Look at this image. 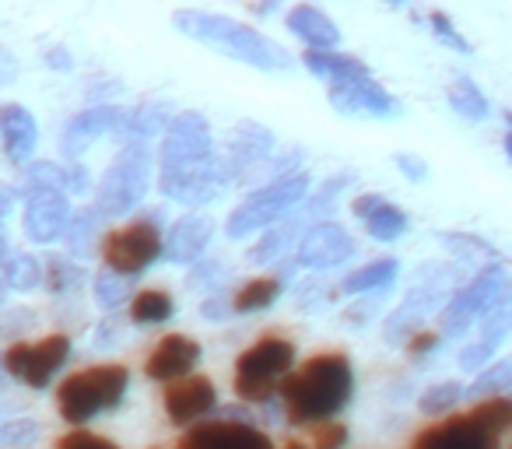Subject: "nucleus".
<instances>
[{"label": "nucleus", "mask_w": 512, "mask_h": 449, "mask_svg": "<svg viewBox=\"0 0 512 449\" xmlns=\"http://www.w3.org/2000/svg\"><path fill=\"white\" fill-rule=\"evenodd\" d=\"M235 186L225 155L214 151L211 123L197 109H183L162 130V151H158V190L176 204H211L221 193Z\"/></svg>", "instance_id": "nucleus-1"}, {"label": "nucleus", "mask_w": 512, "mask_h": 449, "mask_svg": "<svg viewBox=\"0 0 512 449\" xmlns=\"http://www.w3.org/2000/svg\"><path fill=\"white\" fill-rule=\"evenodd\" d=\"M351 393H355L351 358L344 351H320V355H309L306 362L288 372L278 397L292 425L316 428L337 421V414L351 404Z\"/></svg>", "instance_id": "nucleus-2"}, {"label": "nucleus", "mask_w": 512, "mask_h": 449, "mask_svg": "<svg viewBox=\"0 0 512 449\" xmlns=\"http://www.w3.org/2000/svg\"><path fill=\"white\" fill-rule=\"evenodd\" d=\"M172 25L183 32L186 39L211 46V50L225 53L228 60H239L256 71H288L292 67V53L271 36L256 32L253 25L235 22L218 11H200V8H179L172 15Z\"/></svg>", "instance_id": "nucleus-3"}, {"label": "nucleus", "mask_w": 512, "mask_h": 449, "mask_svg": "<svg viewBox=\"0 0 512 449\" xmlns=\"http://www.w3.org/2000/svg\"><path fill=\"white\" fill-rule=\"evenodd\" d=\"M512 432V397L477 400L470 411L449 414L414 435L411 449H502Z\"/></svg>", "instance_id": "nucleus-4"}, {"label": "nucleus", "mask_w": 512, "mask_h": 449, "mask_svg": "<svg viewBox=\"0 0 512 449\" xmlns=\"http://www.w3.org/2000/svg\"><path fill=\"white\" fill-rule=\"evenodd\" d=\"M127 386H130V372L127 365H88V369L74 372L60 383L57 390V407H60V418L67 425L81 428L95 418V414H106L113 407L123 404L127 397Z\"/></svg>", "instance_id": "nucleus-5"}, {"label": "nucleus", "mask_w": 512, "mask_h": 449, "mask_svg": "<svg viewBox=\"0 0 512 449\" xmlns=\"http://www.w3.org/2000/svg\"><path fill=\"white\" fill-rule=\"evenodd\" d=\"M292 369H295V344L288 337L264 334L235 358L232 390L246 404H271Z\"/></svg>", "instance_id": "nucleus-6"}, {"label": "nucleus", "mask_w": 512, "mask_h": 449, "mask_svg": "<svg viewBox=\"0 0 512 449\" xmlns=\"http://www.w3.org/2000/svg\"><path fill=\"white\" fill-rule=\"evenodd\" d=\"M151 186V141L141 137H123L120 155L109 162L106 176L95 190V211L99 218H123L130 214Z\"/></svg>", "instance_id": "nucleus-7"}, {"label": "nucleus", "mask_w": 512, "mask_h": 449, "mask_svg": "<svg viewBox=\"0 0 512 449\" xmlns=\"http://www.w3.org/2000/svg\"><path fill=\"white\" fill-rule=\"evenodd\" d=\"M460 288V271L449 264H425L414 274L411 288H407L404 302L386 316V341L390 344H407L414 337V330L425 320H432V313H442V306L449 302V295Z\"/></svg>", "instance_id": "nucleus-8"}, {"label": "nucleus", "mask_w": 512, "mask_h": 449, "mask_svg": "<svg viewBox=\"0 0 512 449\" xmlns=\"http://www.w3.org/2000/svg\"><path fill=\"white\" fill-rule=\"evenodd\" d=\"M309 197V172H292V176L271 179V183L256 186L242 204L232 207L225 221V232L232 239H246L253 232H267L271 225L285 221L292 207H299Z\"/></svg>", "instance_id": "nucleus-9"}, {"label": "nucleus", "mask_w": 512, "mask_h": 449, "mask_svg": "<svg viewBox=\"0 0 512 449\" xmlns=\"http://www.w3.org/2000/svg\"><path fill=\"white\" fill-rule=\"evenodd\" d=\"M512 285L502 264H484L470 281H463L439 313V337H467L491 309V302Z\"/></svg>", "instance_id": "nucleus-10"}, {"label": "nucleus", "mask_w": 512, "mask_h": 449, "mask_svg": "<svg viewBox=\"0 0 512 449\" xmlns=\"http://www.w3.org/2000/svg\"><path fill=\"white\" fill-rule=\"evenodd\" d=\"M99 253L106 260V271L120 274V278H134V274L148 271L155 260H162V229L155 225V214H144V218H134L120 229L106 232Z\"/></svg>", "instance_id": "nucleus-11"}, {"label": "nucleus", "mask_w": 512, "mask_h": 449, "mask_svg": "<svg viewBox=\"0 0 512 449\" xmlns=\"http://www.w3.org/2000/svg\"><path fill=\"white\" fill-rule=\"evenodd\" d=\"M71 358V337L67 334H50L43 341H18L4 351V372H11L15 379H22L32 390H46L53 383L60 369Z\"/></svg>", "instance_id": "nucleus-12"}, {"label": "nucleus", "mask_w": 512, "mask_h": 449, "mask_svg": "<svg viewBox=\"0 0 512 449\" xmlns=\"http://www.w3.org/2000/svg\"><path fill=\"white\" fill-rule=\"evenodd\" d=\"M358 253V243L344 225L330 218H320L316 225H309L306 236L295 246L292 267H306V271H334V267L348 264Z\"/></svg>", "instance_id": "nucleus-13"}, {"label": "nucleus", "mask_w": 512, "mask_h": 449, "mask_svg": "<svg viewBox=\"0 0 512 449\" xmlns=\"http://www.w3.org/2000/svg\"><path fill=\"white\" fill-rule=\"evenodd\" d=\"M327 99L341 116H365V120H393V116H400V102L372 74L334 81L327 88Z\"/></svg>", "instance_id": "nucleus-14"}, {"label": "nucleus", "mask_w": 512, "mask_h": 449, "mask_svg": "<svg viewBox=\"0 0 512 449\" xmlns=\"http://www.w3.org/2000/svg\"><path fill=\"white\" fill-rule=\"evenodd\" d=\"M474 330H477L474 341H467L460 348V365L463 369L481 372V369H488L495 351L502 348L512 334V285L491 302V309L481 316V323H477Z\"/></svg>", "instance_id": "nucleus-15"}, {"label": "nucleus", "mask_w": 512, "mask_h": 449, "mask_svg": "<svg viewBox=\"0 0 512 449\" xmlns=\"http://www.w3.org/2000/svg\"><path fill=\"white\" fill-rule=\"evenodd\" d=\"M25 236L36 246L64 239L71 225V197L64 190H25Z\"/></svg>", "instance_id": "nucleus-16"}, {"label": "nucleus", "mask_w": 512, "mask_h": 449, "mask_svg": "<svg viewBox=\"0 0 512 449\" xmlns=\"http://www.w3.org/2000/svg\"><path fill=\"white\" fill-rule=\"evenodd\" d=\"M179 449H274L271 435L260 432L249 421L218 418V421H200L183 435Z\"/></svg>", "instance_id": "nucleus-17"}, {"label": "nucleus", "mask_w": 512, "mask_h": 449, "mask_svg": "<svg viewBox=\"0 0 512 449\" xmlns=\"http://www.w3.org/2000/svg\"><path fill=\"white\" fill-rule=\"evenodd\" d=\"M274 151V134L267 127L253 120H242L228 130V151H225V162L232 169L235 183L242 179L256 176V169H264L267 155Z\"/></svg>", "instance_id": "nucleus-18"}, {"label": "nucleus", "mask_w": 512, "mask_h": 449, "mask_svg": "<svg viewBox=\"0 0 512 449\" xmlns=\"http://www.w3.org/2000/svg\"><path fill=\"white\" fill-rule=\"evenodd\" d=\"M214 239V221L207 214H183L169 225V232L162 236V257L169 264H200Z\"/></svg>", "instance_id": "nucleus-19"}, {"label": "nucleus", "mask_w": 512, "mask_h": 449, "mask_svg": "<svg viewBox=\"0 0 512 449\" xmlns=\"http://www.w3.org/2000/svg\"><path fill=\"white\" fill-rule=\"evenodd\" d=\"M165 414H169L172 425H197L200 418H207V414L214 411V404H218V393H214V383L207 376H186L179 379V383H169L165 386Z\"/></svg>", "instance_id": "nucleus-20"}, {"label": "nucleus", "mask_w": 512, "mask_h": 449, "mask_svg": "<svg viewBox=\"0 0 512 449\" xmlns=\"http://www.w3.org/2000/svg\"><path fill=\"white\" fill-rule=\"evenodd\" d=\"M200 362V344L190 334H165L162 341L151 348L144 372H148L155 383H179V379L193 376Z\"/></svg>", "instance_id": "nucleus-21"}, {"label": "nucleus", "mask_w": 512, "mask_h": 449, "mask_svg": "<svg viewBox=\"0 0 512 449\" xmlns=\"http://www.w3.org/2000/svg\"><path fill=\"white\" fill-rule=\"evenodd\" d=\"M123 123H127V109L120 106H92L85 113L71 116L64 127V141H60V151L67 158H81V151L92 148L99 137L106 134H120Z\"/></svg>", "instance_id": "nucleus-22"}, {"label": "nucleus", "mask_w": 512, "mask_h": 449, "mask_svg": "<svg viewBox=\"0 0 512 449\" xmlns=\"http://www.w3.org/2000/svg\"><path fill=\"white\" fill-rule=\"evenodd\" d=\"M351 214L362 221L365 232H369L376 243H397V239L407 236V229H411L407 211H400L397 204H390V200L379 197V193L355 197L351 200Z\"/></svg>", "instance_id": "nucleus-23"}, {"label": "nucleus", "mask_w": 512, "mask_h": 449, "mask_svg": "<svg viewBox=\"0 0 512 449\" xmlns=\"http://www.w3.org/2000/svg\"><path fill=\"white\" fill-rule=\"evenodd\" d=\"M0 141H4V155H8L11 162L25 165L36 155V144H39L36 116L25 106H18V102L0 106Z\"/></svg>", "instance_id": "nucleus-24"}, {"label": "nucleus", "mask_w": 512, "mask_h": 449, "mask_svg": "<svg viewBox=\"0 0 512 449\" xmlns=\"http://www.w3.org/2000/svg\"><path fill=\"white\" fill-rule=\"evenodd\" d=\"M285 22H288V32H292L295 39H302V43L316 53L334 50V46L341 43V29L334 25V18H330L327 11L313 8V4H295L285 15Z\"/></svg>", "instance_id": "nucleus-25"}, {"label": "nucleus", "mask_w": 512, "mask_h": 449, "mask_svg": "<svg viewBox=\"0 0 512 449\" xmlns=\"http://www.w3.org/2000/svg\"><path fill=\"white\" fill-rule=\"evenodd\" d=\"M302 236H306V229H302V218L278 221V225H271L264 236L249 246L246 260H249V264H278V260H292V250L299 246Z\"/></svg>", "instance_id": "nucleus-26"}, {"label": "nucleus", "mask_w": 512, "mask_h": 449, "mask_svg": "<svg viewBox=\"0 0 512 449\" xmlns=\"http://www.w3.org/2000/svg\"><path fill=\"white\" fill-rule=\"evenodd\" d=\"M302 64H306L309 74H316V78H323L327 85H334V81H351V78H365L369 74V67H365V60L351 57V53H334V50H306L302 53Z\"/></svg>", "instance_id": "nucleus-27"}, {"label": "nucleus", "mask_w": 512, "mask_h": 449, "mask_svg": "<svg viewBox=\"0 0 512 449\" xmlns=\"http://www.w3.org/2000/svg\"><path fill=\"white\" fill-rule=\"evenodd\" d=\"M281 288H285V281L278 278V274H264V278H249L242 281L239 288H235V295L228 302H232V313L235 316H249V313H260V309L274 306L281 295Z\"/></svg>", "instance_id": "nucleus-28"}, {"label": "nucleus", "mask_w": 512, "mask_h": 449, "mask_svg": "<svg viewBox=\"0 0 512 449\" xmlns=\"http://www.w3.org/2000/svg\"><path fill=\"white\" fill-rule=\"evenodd\" d=\"M397 271L400 264L393 257H383V260H372V264L358 267L351 271L348 278H341V292L344 295H365V292H386V288L397 281Z\"/></svg>", "instance_id": "nucleus-29"}, {"label": "nucleus", "mask_w": 512, "mask_h": 449, "mask_svg": "<svg viewBox=\"0 0 512 449\" xmlns=\"http://www.w3.org/2000/svg\"><path fill=\"white\" fill-rule=\"evenodd\" d=\"M446 99L449 106H453V113H460L463 120H488L491 106H488V95L481 92V85H477L470 74H456L453 81H449L446 88Z\"/></svg>", "instance_id": "nucleus-30"}, {"label": "nucleus", "mask_w": 512, "mask_h": 449, "mask_svg": "<svg viewBox=\"0 0 512 449\" xmlns=\"http://www.w3.org/2000/svg\"><path fill=\"white\" fill-rule=\"evenodd\" d=\"M176 313V302L165 288H144L130 299V320L137 327H155V323H165Z\"/></svg>", "instance_id": "nucleus-31"}, {"label": "nucleus", "mask_w": 512, "mask_h": 449, "mask_svg": "<svg viewBox=\"0 0 512 449\" xmlns=\"http://www.w3.org/2000/svg\"><path fill=\"white\" fill-rule=\"evenodd\" d=\"M99 211L95 207H85V211L71 214V225H67L64 239L71 257H88L95 250V236H99Z\"/></svg>", "instance_id": "nucleus-32"}, {"label": "nucleus", "mask_w": 512, "mask_h": 449, "mask_svg": "<svg viewBox=\"0 0 512 449\" xmlns=\"http://www.w3.org/2000/svg\"><path fill=\"white\" fill-rule=\"evenodd\" d=\"M512 390V355L498 358V362H491L488 369H481L474 376V383L467 386V393H474V397L488 400V397H505V393Z\"/></svg>", "instance_id": "nucleus-33"}, {"label": "nucleus", "mask_w": 512, "mask_h": 449, "mask_svg": "<svg viewBox=\"0 0 512 449\" xmlns=\"http://www.w3.org/2000/svg\"><path fill=\"white\" fill-rule=\"evenodd\" d=\"M463 393H467V386H460L456 379H442V383H432L425 393H421L418 411L425 414V418H435V414H446V411H453V407L460 404Z\"/></svg>", "instance_id": "nucleus-34"}, {"label": "nucleus", "mask_w": 512, "mask_h": 449, "mask_svg": "<svg viewBox=\"0 0 512 449\" xmlns=\"http://www.w3.org/2000/svg\"><path fill=\"white\" fill-rule=\"evenodd\" d=\"M43 281V267L32 253H15V257L4 260V285L18 288V292H32Z\"/></svg>", "instance_id": "nucleus-35"}, {"label": "nucleus", "mask_w": 512, "mask_h": 449, "mask_svg": "<svg viewBox=\"0 0 512 449\" xmlns=\"http://www.w3.org/2000/svg\"><path fill=\"white\" fill-rule=\"evenodd\" d=\"M127 295H130V281L127 278L106 271V267L95 274V302H99L106 313H116V309L127 302Z\"/></svg>", "instance_id": "nucleus-36"}, {"label": "nucleus", "mask_w": 512, "mask_h": 449, "mask_svg": "<svg viewBox=\"0 0 512 449\" xmlns=\"http://www.w3.org/2000/svg\"><path fill=\"white\" fill-rule=\"evenodd\" d=\"M81 281H85V271H81L71 257H53L50 260V271H46V285H50V292L67 295V292H74Z\"/></svg>", "instance_id": "nucleus-37"}, {"label": "nucleus", "mask_w": 512, "mask_h": 449, "mask_svg": "<svg viewBox=\"0 0 512 449\" xmlns=\"http://www.w3.org/2000/svg\"><path fill=\"white\" fill-rule=\"evenodd\" d=\"M428 29H432V36L439 39L442 46H449L453 53H474V46L463 39V32L456 29L453 18H449L446 11H439V8L428 11Z\"/></svg>", "instance_id": "nucleus-38"}, {"label": "nucleus", "mask_w": 512, "mask_h": 449, "mask_svg": "<svg viewBox=\"0 0 512 449\" xmlns=\"http://www.w3.org/2000/svg\"><path fill=\"white\" fill-rule=\"evenodd\" d=\"M351 172H337V176H330L327 183L320 186V193H316L313 200H309V214H327L330 207L337 204V197H341V190H348L351 186Z\"/></svg>", "instance_id": "nucleus-39"}, {"label": "nucleus", "mask_w": 512, "mask_h": 449, "mask_svg": "<svg viewBox=\"0 0 512 449\" xmlns=\"http://www.w3.org/2000/svg\"><path fill=\"white\" fill-rule=\"evenodd\" d=\"M442 243L449 246V250L456 253V257H484V260H491L495 257V246H488L484 243V239H477V236H470V232H446V236H442Z\"/></svg>", "instance_id": "nucleus-40"}, {"label": "nucleus", "mask_w": 512, "mask_h": 449, "mask_svg": "<svg viewBox=\"0 0 512 449\" xmlns=\"http://www.w3.org/2000/svg\"><path fill=\"white\" fill-rule=\"evenodd\" d=\"M218 278H225V267H221L218 260H200V264H193L186 285H190L193 292H204L207 288V295H218Z\"/></svg>", "instance_id": "nucleus-41"}, {"label": "nucleus", "mask_w": 512, "mask_h": 449, "mask_svg": "<svg viewBox=\"0 0 512 449\" xmlns=\"http://www.w3.org/2000/svg\"><path fill=\"white\" fill-rule=\"evenodd\" d=\"M39 435V421L32 418H18V421H4L0 425V446H29Z\"/></svg>", "instance_id": "nucleus-42"}, {"label": "nucleus", "mask_w": 512, "mask_h": 449, "mask_svg": "<svg viewBox=\"0 0 512 449\" xmlns=\"http://www.w3.org/2000/svg\"><path fill=\"white\" fill-rule=\"evenodd\" d=\"M57 449H120L113 439H106V435H95V432H85V428H74V432H67L64 439L57 442Z\"/></svg>", "instance_id": "nucleus-43"}, {"label": "nucleus", "mask_w": 512, "mask_h": 449, "mask_svg": "<svg viewBox=\"0 0 512 449\" xmlns=\"http://www.w3.org/2000/svg\"><path fill=\"white\" fill-rule=\"evenodd\" d=\"M344 442H348V425H344V421H327V425H316L313 449H344Z\"/></svg>", "instance_id": "nucleus-44"}, {"label": "nucleus", "mask_w": 512, "mask_h": 449, "mask_svg": "<svg viewBox=\"0 0 512 449\" xmlns=\"http://www.w3.org/2000/svg\"><path fill=\"white\" fill-rule=\"evenodd\" d=\"M393 162H397V169L404 172L407 179H414V183H425L428 179V162L418 155H411V151H404V155H393Z\"/></svg>", "instance_id": "nucleus-45"}, {"label": "nucleus", "mask_w": 512, "mask_h": 449, "mask_svg": "<svg viewBox=\"0 0 512 449\" xmlns=\"http://www.w3.org/2000/svg\"><path fill=\"white\" fill-rule=\"evenodd\" d=\"M200 316H204V320L221 323V320H228V316H235V313H232V302H228L225 295H207V299L200 302Z\"/></svg>", "instance_id": "nucleus-46"}, {"label": "nucleus", "mask_w": 512, "mask_h": 449, "mask_svg": "<svg viewBox=\"0 0 512 449\" xmlns=\"http://www.w3.org/2000/svg\"><path fill=\"white\" fill-rule=\"evenodd\" d=\"M18 71H22V67H18V57L11 50H4V46H0V88L15 85Z\"/></svg>", "instance_id": "nucleus-47"}, {"label": "nucleus", "mask_w": 512, "mask_h": 449, "mask_svg": "<svg viewBox=\"0 0 512 449\" xmlns=\"http://www.w3.org/2000/svg\"><path fill=\"white\" fill-rule=\"evenodd\" d=\"M439 341H442L439 334H418V337H411V341H407L404 348L411 351V355H425V351H435V348H439Z\"/></svg>", "instance_id": "nucleus-48"}, {"label": "nucleus", "mask_w": 512, "mask_h": 449, "mask_svg": "<svg viewBox=\"0 0 512 449\" xmlns=\"http://www.w3.org/2000/svg\"><path fill=\"white\" fill-rule=\"evenodd\" d=\"M46 67H57V71H71V67H74L71 50H67V46H53V50L46 53Z\"/></svg>", "instance_id": "nucleus-49"}, {"label": "nucleus", "mask_w": 512, "mask_h": 449, "mask_svg": "<svg viewBox=\"0 0 512 449\" xmlns=\"http://www.w3.org/2000/svg\"><path fill=\"white\" fill-rule=\"evenodd\" d=\"M116 334H120V327H116L113 320L102 323V327H99V341H95V344H99V348H106V344H113V341H116Z\"/></svg>", "instance_id": "nucleus-50"}, {"label": "nucleus", "mask_w": 512, "mask_h": 449, "mask_svg": "<svg viewBox=\"0 0 512 449\" xmlns=\"http://www.w3.org/2000/svg\"><path fill=\"white\" fill-rule=\"evenodd\" d=\"M11 207H15V193H11L8 186L0 183V221L8 218V211H11Z\"/></svg>", "instance_id": "nucleus-51"}, {"label": "nucleus", "mask_w": 512, "mask_h": 449, "mask_svg": "<svg viewBox=\"0 0 512 449\" xmlns=\"http://www.w3.org/2000/svg\"><path fill=\"white\" fill-rule=\"evenodd\" d=\"M505 155H509V162H512V130L505 134Z\"/></svg>", "instance_id": "nucleus-52"}, {"label": "nucleus", "mask_w": 512, "mask_h": 449, "mask_svg": "<svg viewBox=\"0 0 512 449\" xmlns=\"http://www.w3.org/2000/svg\"><path fill=\"white\" fill-rule=\"evenodd\" d=\"M4 295H8V285H4V278H0V306H4Z\"/></svg>", "instance_id": "nucleus-53"}, {"label": "nucleus", "mask_w": 512, "mask_h": 449, "mask_svg": "<svg viewBox=\"0 0 512 449\" xmlns=\"http://www.w3.org/2000/svg\"><path fill=\"white\" fill-rule=\"evenodd\" d=\"M0 390H4V362H0Z\"/></svg>", "instance_id": "nucleus-54"}, {"label": "nucleus", "mask_w": 512, "mask_h": 449, "mask_svg": "<svg viewBox=\"0 0 512 449\" xmlns=\"http://www.w3.org/2000/svg\"><path fill=\"white\" fill-rule=\"evenodd\" d=\"M285 449H306V446H302V442H292V446H285Z\"/></svg>", "instance_id": "nucleus-55"}]
</instances>
